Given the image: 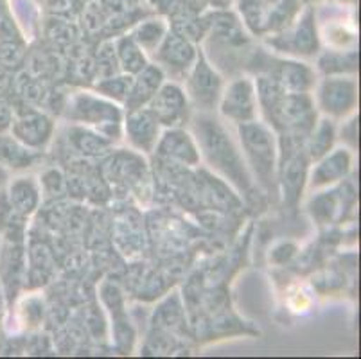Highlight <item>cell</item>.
<instances>
[{
	"mask_svg": "<svg viewBox=\"0 0 361 359\" xmlns=\"http://www.w3.org/2000/svg\"><path fill=\"white\" fill-rule=\"evenodd\" d=\"M162 63L175 71H185L192 65L196 58V52L192 45L185 39V36L180 35H167L164 39L162 47L159 52Z\"/></svg>",
	"mask_w": 361,
	"mask_h": 359,
	"instance_id": "18",
	"label": "cell"
},
{
	"mask_svg": "<svg viewBox=\"0 0 361 359\" xmlns=\"http://www.w3.org/2000/svg\"><path fill=\"white\" fill-rule=\"evenodd\" d=\"M6 182H8V171L4 169V167L0 166V189L6 185Z\"/></svg>",
	"mask_w": 361,
	"mask_h": 359,
	"instance_id": "30",
	"label": "cell"
},
{
	"mask_svg": "<svg viewBox=\"0 0 361 359\" xmlns=\"http://www.w3.org/2000/svg\"><path fill=\"white\" fill-rule=\"evenodd\" d=\"M44 185L45 189L54 193L56 189H60V187L63 185V178H61V174L58 173V171H49L44 176Z\"/></svg>",
	"mask_w": 361,
	"mask_h": 359,
	"instance_id": "29",
	"label": "cell"
},
{
	"mask_svg": "<svg viewBox=\"0 0 361 359\" xmlns=\"http://www.w3.org/2000/svg\"><path fill=\"white\" fill-rule=\"evenodd\" d=\"M239 137H241L243 150H245L255 176L259 178L262 185L270 189L274 185L275 160H277L274 135L262 124L248 121V123H241L239 126Z\"/></svg>",
	"mask_w": 361,
	"mask_h": 359,
	"instance_id": "2",
	"label": "cell"
},
{
	"mask_svg": "<svg viewBox=\"0 0 361 359\" xmlns=\"http://www.w3.org/2000/svg\"><path fill=\"white\" fill-rule=\"evenodd\" d=\"M291 47L295 49L293 52H298V54H311L313 51H317V35H314L311 13H307L300 20L298 28L295 29L293 36H291Z\"/></svg>",
	"mask_w": 361,
	"mask_h": 359,
	"instance_id": "23",
	"label": "cell"
},
{
	"mask_svg": "<svg viewBox=\"0 0 361 359\" xmlns=\"http://www.w3.org/2000/svg\"><path fill=\"white\" fill-rule=\"evenodd\" d=\"M6 196L13 209L24 217L31 216L40 205V189L31 176L15 178L13 182H9Z\"/></svg>",
	"mask_w": 361,
	"mask_h": 359,
	"instance_id": "14",
	"label": "cell"
},
{
	"mask_svg": "<svg viewBox=\"0 0 361 359\" xmlns=\"http://www.w3.org/2000/svg\"><path fill=\"white\" fill-rule=\"evenodd\" d=\"M24 273L25 253L22 243H0V289L8 308H11L24 284Z\"/></svg>",
	"mask_w": 361,
	"mask_h": 359,
	"instance_id": "4",
	"label": "cell"
},
{
	"mask_svg": "<svg viewBox=\"0 0 361 359\" xmlns=\"http://www.w3.org/2000/svg\"><path fill=\"white\" fill-rule=\"evenodd\" d=\"M13 118H15V108L11 107L8 99L0 97V135L9 133Z\"/></svg>",
	"mask_w": 361,
	"mask_h": 359,
	"instance_id": "28",
	"label": "cell"
},
{
	"mask_svg": "<svg viewBox=\"0 0 361 359\" xmlns=\"http://www.w3.org/2000/svg\"><path fill=\"white\" fill-rule=\"evenodd\" d=\"M286 94H304L313 85V72L302 63L284 61L279 63L277 71L268 74Z\"/></svg>",
	"mask_w": 361,
	"mask_h": 359,
	"instance_id": "16",
	"label": "cell"
},
{
	"mask_svg": "<svg viewBox=\"0 0 361 359\" xmlns=\"http://www.w3.org/2000/svg\"><path fill=\"white\" fill-rule=\"evenodd\" d=\"M221 114L239 124L254 121L255 90L248 79H238L226 88L221 99Z\"/></svg>",
	"mask_w": 361,
	"mask_h": 359,
	"instance_id": "7",
	"label": "cell"
},
{
	"mask_svg": "<svg viewBox=\"0 0 361 359\" xmlns=\"http://www.w3.org/2000/svg\"><path fill=\"white\" fill-rule=\"evenodd\" d=\"M307 173V157L304 153H293L288 157V160L282 164L281 185L284 202L288 205H297L300 200V193L306 183Z\"/></svg>",
	"mask_w": 361,
	"mask_h": 359,
	"instance_id": "12",
	"label": "cell"
},
{
	"mask_svg": "<svg viewBox=\"0 0 361 359\" xmlns=\"http://www.w3.org/2000/svg\"><path fill=\"white\" fill-rule=\"evenodd\" d=\"M0 42H24L8 0H0Z\"/></svg>",
	"mask_w": 361,
	"mask_h": 359,
	"instance_id": "25",
	"label": "cell"
},
{
	"mask_svg": "<svg viewBox=\"0 0 361 359\" xmlns=\"http://www.w3.org/2000/svg\"><path fill=\"white\" fill-rule=\"evenodd\" d=\"M52 130L54 124L47 115L32 108H24V110H15V118L9 131L24 146L42 151L51 140Z\"/></svg>",
	"mask_w": 361,
	"mask_h": 359,
	"instance_id": "3",
	"label": "cell"
},
{
	"mask_svg": "<svg viewBox=\"0 0 361 359\" xmlns=\"http://www.w3.org/2000/svg\"><path fill=\"white\" fill-rule=\"evenodd\" d=\"M147 104V110L164 126H178L187 118V97L182 88L173 83L160 87Z\"/></svg>",
	"mask_w": 361,
	"mask_h": 359,
	"instance_id": "6",
	"label": "cell"
},
{
	"mask_svg": "<svg viewBox=\"0 0 361 359\" xmlns=\"http://www.w3.org/2000/svg\"><path fill=\"white\" fill-rule=\"evenodd\" d=\"M25 217L20 216L9 203L6 190L0 189V236L4 241L22 243Z\"/></svg>",
	"mask_w": 361,
	"mask_h": 359,
	"instance_id": "19",
	"label": "cell"
},
{
	"mask_svg": "<svg viewBox=\"0 0 361 359\" xmlns=\"http://www.w3.org/2000/svg\"><path fill=\"white\" fill-rule=\"evenodd\" d=\"M40 151L24 146L13 135H0V166L6 171H24L36 166L40 160Z\"/></svg>",
	"mask_w": 361,
	"mask_h": 359,
	"instance_id": "13",
	"label": "cell"
},
{
	"mask_svg": "<svg viewBox=\"0 0 361 359\" xmlns=\"http://www.w3.org/2000/svg\"><path fill=\"white\" fill-rule=\"evenodd\" d=\"M117 56H119V61L124 71L130 72V74H137L147 65L142 47L137 44L135 39L128 38V36L117 44Z\"/></svg>",
	"mask_w": 361,
	"mask_h": 359,
	"instance_id": "22",
	"label": "cell"
},
{
	"mask_svg": "<svg viewBox=\"0 0 361 359\" xmlns=\"http://www.w3.org/2000/svg\"><path fill=\"white\" fill-rule=\"evenodd\" d=\"M131 87V78H110L104 79L97 87V90L103 92L108 97H114L117 101H126V95Z\"/></svg>",
	"mask_w": 361,
	"mask_h": 359,
	"instance_id": "27",
	"label": "cell"
},
{
	"mask_svg": "<svg viewBox=\"0 0 361 359\" xmlns=\"http://www.w3.org/2000/svg\"><path fill=\"white\" fill-rule=\"evenodd\" d=\"M356 104V83L350 79H326L320 87V107L331 115L349 114Z\"/></svg>",
	"mask_w": 361,
	"mask_h": 359,
	"instance_id": "8",
	"label": "cell"
},
{
	"mask_svg": "<svg viewBox=\"0 0 361 359\" xmlns=\"http://www.w3.org/2000/svg\"><path fill=\"white\" fill-rule=\"evenodd\" d=\"M306 147L307 160H320L322 157H326L329 153L331 146L334 142V128L329 121H322L318 124L317 130H311Z\"/></svg>",
	"mask_w": 361,
	"mask_h": 359,
	"instance_id": "21",
	"label": "cell"
},
{
	"mask_svg": "<svg viewBox=\"0 0 361 359\" xmlns=\"http://www.w3.org/2000/svg\"><path fill=\"white\" fill-rule=\"evenodd\" d=\"M189 92L196 103L202 104L203 108H212L218 101V95L221 92V79L203 58H200L192 71L191 79H189Z\"/></svg>",
	"mask_w": 361,
	"mask_h": 359,
	"instance_id": "10",
	"label": "cell"
},
{
	"mask_svg": "<svg viewBox=\"0 0 361 359\" xmlns=\"http://www.w3.org/2000/svg\"><path fill=\"white\" fill-rule=\"evenodd\" d=\"M159 153L169 160H176L185 166H196L200 160L198 150L191 137L180 130L167 131L159 142Z\"/></svg>",
	"mask_w": 361,
	"mask_h": 359,
	"instance_id": "15",
	"label": "cell"
},
{
	"mask_svg": "<svg viewBox=\"0 0 361 359\" xmlns=\"http://www.w3.org/2000/svg\"><path fill=\"white\" fill-rule=\"evenodd\" d=\"M196 131L209 162L218 167L225 176L231 178L232 182L238 183L241 189H248L250 178L246 173L243 158L239 157L231 138L226 137L225 130L212 118H198Z\"/></svg>",
	"mask_w": 361,
	"mask_h": 359,
	"instance_id": "1",
	"label": "cell"
},
{
	"mask_svg": "<svg viewBox=\"0 0 361 359\" xmlns=\"http://www.w3.org/2000/svg\"><path fill=\"white\" fill-rule=\"evenodd\" d=\"M72 118L81 123L99 126L104 137H110L108 130H117L121 124V111L116 104L97 99L94 95L80 94L72 101Z\"/></svg>",
	"mask_w": 361,
	"mask_h": 359,
	"instance_id": "5",
	"label": "cell"
},
{
	"mask_svg": "<svg viewBox=\"0 0 361 359\" xmlns=\"http://www.w3.org/2000/svg\"><path fill=\"white\" fill-rule=\"evenodd\" d=\"M162 36H164V25L160 24V22H146V24H142L139 29H137L133 39H135L140 47L153 49L159 45Z\"/></svg>",
	"mask_w": 361,
	"mask_h": 359,
	"instance_id": "26",
	"label": "cell"
},
{
	"mask_svg": "<svg viewBox=\"0 0 361 359\" xmlns=\"http://www.w3.org/2000/svg\"><path fill=\"white\" fill-rule=\"evenodd\" d=\"M164 74L157 65H146L140 72H137V78L131 79L130 92L126 95V107L130 110H139L144 104L151 101V97L157 94V90L162 85Z\"/></svg>",
	"mask_w": 361,
	"mask_h": 359,
	"instance_id": "11",
	"label": "cell"
},
{
	"mask_svg": "<svg viewBox=\"0 0 361 359\" xmlns=\"http://www.w3.org/2000/svg\"><path fill=\"white\" fill-rule=\"evenodd\" d=\"M159 121L149 110H130L126 118V135L130 142L140 151H153L159 142Z\"/></svg>",
	"mask_w": 361,
	"mask_h": 359,
	"instance_id": "9",
	"label": "cell"
},
{
	"mask_svg": "<svg viewBox=\"0 0 361 359\" xmlns=\"http://www.w3.org/2000/svg\"><path fill=\"white\" fill-rule=\"evenodd\" d=\"M68 142L74 150L87 157H101L110 150V140L104 138V135H97L83 128H72L68 131Z\"/></svg>",
	"mask_w": 361,
	"mask_h": 359,
	"instance_id": "20",
	"label": "cell"
},
{
	"mask_svg": "<svg viewBox=\"0 0 361 359\" xmlns=\"http://www.w3.org/2000/svg\"><path fill=\"white\" fill-rule=\"evenodd\" d=\"M322 158L324 160L314 167L313 176H311V187L313 189L338 182L341 178H345L350 169V154L343 150H338Z\"/></svg>",
	"mask_w": 361,
	"mask_h": 359,
	"instance_id": "17",
	"label": "cell"
},
{
	"mask_svg": "<svg viewBox=\"0 0 361 359\" xmlns=\"http://www.w3.org/2000/svg\"><path fill=\"white\" fill-rule=\"evenodd\" d=\"M25 42H0V71L15 72L24 63Z\"/></svg>",
	"mask_w": 361,
	"mask_h": 359,
	"instance_id": "24",
	"label": "cell"
}]
</instances>
